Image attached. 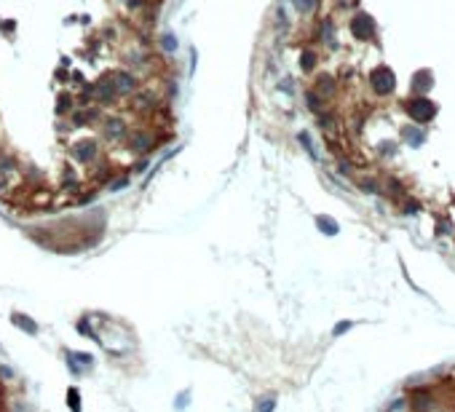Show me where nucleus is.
Instances as JSON below:
<instances>
[{
    "label": "nucleus",
    "mask_w": 455,
    "mask_h": 412,
    "mask_svg": "<svg viewBox=\"0 0 455 412\" xmlns=\"http://www.w3.org/2000/svg\"><path fill=\"white\" fill-rule=\"evenodd\" d=\"M369 83H372V91L377 94V97H388V94L396 89L394 70H391V67H377V70L372 72V78H369Z\"/></svg>",
    "instance_id": "2"
},
{
    "label": "nucleus",
    "mask_w": 455,
    "mask_h": 412,
    "mask_svg": "<svg viewBox=\"0 0 455 412\" xmlns=\"http://www.w3.org/2000/svg\"><path fill=\"white\" fill-rule=\"evenodd\" d=\"M14 324H19V326H24L30 335H37V324L32 321V318H27V316H22V313H14Z\"/></svg>",
    "instance_id": "12"
},
{
    "label": "nucleus",
    "mask_w": 455,
    "mask_h": 412,
    "mask_svg": "<svg viewBox=\"0 0 455 412\" xmlns=\"http://www.w3.org/2000/svg\"><path fill=\"white\" fill-rule=\"evenodd\" d=\"M346 329H351V321H340V324L335 326V329H332V335H343Z\"/></svg>",
    "instance_id": "23"
},
{
    "label": "nucleus",
    "mask_w": 455,
    "mask_h": 412,
    "mask_svg": "<svg viewBox=\"0 0 455 412\" xmlns=\"http://www.w3.org/2000/svg\"><path fill=\"white\" fill-rule=\"evenodd\" d=\"M351 32H354V37H359V40H369V37L375 35V19L364 11L356 14L351 19Z\"/></svg>",
    "instance_id": "3"
},
{
    "label": "nucleus",
    "mask_w": 455,
    "mask_h": 412,
    "mask_svg": "<svg viewBox=\"0 0 455 412\" xmlns=\"http://www.w3.org/2000/svg\"><path fill=\"white\" fill-rule=\"evenodd\" d=\"M306 105H308L311 110H321V97H319L316 91H308V94H306Z\"/></svg>",
    "instance_id": "16"
},
{
    "label": "nucleus",
    "mask_w": 455,
    "mask_h": 412,
    "mask_svg": "<svg viewBox=\"0 0 455 412\" xmlns=\"http://www.w3.org/2000/svg\"><path fill=\"white\" fill-rule=\"evenodd\" d=\"M67 401H70V409H72V412H81V399H78V391H75V388L67 391Z\"/></svg>",
    "instance_id": "17"
},
{
    "label": "nucleus",
    "mask_w": 455,
    "mask_h": 412,
    "mask_svg": "<svg viewBox=\"0 0 455 412\" xmlns=\"http://www.w3.org/2000/svg\"><path fill=\"white\" fill-rule=\"evenodd\" d=\"M72 107V97L70 94H62L59 97V105H56V112H64V110H70Z\"/></svg>",
    "instance_id": "20"
},
{
    "label": "nucleus",
    "mask_w": 455,
    "mask_h": 412,
    "mask_svg": "<svg viewBox=\"0 0 455 412\" xmlns=\"http://www.w3.org/2000/svg\"><path fill=\"white\" fill-rule=\"evenodd\" d=\"M297 139H300V145L308 150V155H311V158H319V155H316V150H314V142H311V137L306 134V131H300V134H297Z\"/></svg>",
    "instance_id": "15"
},
{
    "label": "nucleus",
    "mask_w": 455,
    "mask_h": 412,
    "mask_svg": "<svg viewBox=\"0 0 455 412\" xmlns=\"http://www.w3.org/2000/svg\"><path fill=\"white\" fill-rule=\"evenodd\" d=\"M102 131H105L107 139H123L129 134V126H126V120H123V118H105Z\"/></svg>",
    "instance_id": "8"
},
{
    "label": "nucleus",
    "mask_w": 455,
    "mask_h": 412,
    "mask_svg": "<svg viewBox=\"0 0 455 412\" xmlns=\"http://www.w3.org/2000/svg\"><path fill=\"white\" fill-rule=\"evenodd\" d=\"M112 86H116L118 97H123V94H131V91L137 89V78H134V72H129V70L116 72V75H112Z\"/></svg>",
    "instance_id": "7"
},
{
    "label": "nucleus",
    "mask_w": 455,
    "mask_h": 412,
    "mask_svg": "<svg viewBox=\"0 0 455 412\" xmlns=\"http://www.w3.org/2000/svg\"><path fill=\"white\" fill-rule=\"evenodd\" d=\"M273 407H276V399L268 396V399L257 401V409H254V412H273Z\"/></svg>",
    "instance_id": "18"
},
{
    "label": "nucleus",
    "mask_w": 455,
    "mask_h": 412,
    "mask_svg": "<svg viewBox=\"0 0 455 412\" xmlns=\"http://www.w3.org/2000/svg\"><path fill=\"white\" fill-rule=\"evenodd\" d=\"M412 86H415V91H429L431 86H434V78H431V72L429 70H423V72H418L415 75V80H412Z\"/></svg>",
    "instance_id": "9"
},
{
    "label": "nucleus",
    "mask_w": 455,
    "mask_h": 412,
    "mask_svg": "<svg viewBox=\"0 0 455 412\" xmlns=\"http://www.w3.org/2000/svg\"><path fill=\"white\" fill-rule=\"evenodd\" d=\"M300 67L306 70V72H311L316 67V54L314 51H302V56H300Z\"/></svg>",
    "instance_id": "13"
},
{
    "label": "nucleus",
    "mask_w": 455,
    "mask_h": 412,
    "mask_svg": "<svg viewBox=\"0 0 455 412\" xmlns=\"http://www.w3.org/2000/svg\"><path fill=\"white\" fill-rule=\"evenodd\" d=\"M402 137H404L410 145H415V147L423 145V139H426V134H423L421 129H415V126H404V129H402Z\"/></svg>",
    "instance_id": "10"
},
{
    "label": "nucleus",
    "mask_w": 455,
    "mask_h": 412,
    "mask_svg": "<svg viewBox=\"0 0 455 412\" xmlns=\"http://www.w3.org/2000/svg\"><path fill=\"white\" fill-rule=\"evenodd\" d=\"M126 185H129V177H118V180L107 182V187H110V190H121V187H126Z\"/></svg>",
    "instance_id": "21"
},
{
    "label": "nucleus",
    "mask_w": 455,
    "mask_h": 412,
    "mask_svg": "<svg viewBox=\"0 0 455 412\" xmlns=\"http://www.w3.org/2000/svg\"><path fill=\"white\" fill-rule=\"evenodd\" d=\"M126 142H129V150L131 153H137V155H142V153H150L153 150V134L150 131H134V134H126Z\"/></svg>",
    "instance_id": "6"
},
{
    "label": "nucleus",
    "mask_w": 455,
    "mask_h": 412,
    "mask_svg": "<svg viewBox=\"0 0 455 412\" xmlns=\"http://www.w3.org/2000/svg\"><path fill=\"white\" fill-rule=\"evenodd\" d=\"M319 91L321 94H332L335 91V80L329 78V75H321V78H319Z\"/></svg>",
    "instance_id": "14"
},
{
    "label": "nucleus",
    "mask_w": 455,
    "mask_h": 412,
    "mask_svg": "<svg viewBox=\"0 0 455 412\" xmlns=\"http://www.w3.org/2000/svg\"><path fill=\"white\" fill-rule=\"evenodd\" d=\"M97 155H99L97 139H78V142L72 145V158L78 163H91Z\"/></svg>",
    "instance_id": "4"
},
{
    "label": "nucleus",
    "mask_w": 455,
    "mask_h": 412,
    "mask_svg": "<svg viewBox=\"0 0 455 412\" xmlns=\"http://www.w3.org/2000/svg\"><path fill=\"white\" fill-rule=\"evenodd\" d=\"M314 6H316V0H295V8L300 14H308V11H314Z\"/></svg>",
    "instance_id": "19"
},
{
    "label": "nucleus",
    "mask_w": 455,
    "mask_h": 412,
    "mask_svg": "<svg viewBox=\"0 0 455 412\" xmlns=\"http://www.w3.org/2000/svg\"><path fill=\"white\" fill-rule=\"evenodd\" d=\"M91 94H94V102H99V105H112V102L118 99V91H116V86H112L110 75H105V78L91 89Z\"/></svg>",
    "instance_id": "5"
},
{
    "label": "nucleus",
    "mask_w": 455,
    "mask_h": 412,
    "mask_svg": "<svg viewBox=\"0 0 455 412\" xmlns=\"http://www.w3.org/2000/svg\"><path fill=\"white\" fill-rule=\"evenodd\" d=\"M404 107H407V115H410L418 126H421V123H429V120H434V115H437V105H434V102L426 97V94H423V97L410 99Z\"/></svg>",
    "instance_id": "1"
},
{
    "label": "nucleus",
    "mask_w": 455,
    "mask_h": 412,
    "mask_svg": "<svg viewBox=\"0 0 455 412\" xmlns=\"http://www.w3.org/2000/svg\"><path fill=\"white\" fill-rule=\"evenodd\" d=\"M145 169H147V158H139L137 166H134V172H145Z\"/></svg>",
    "instance_id": "24"
},
{
    "label": "nucleus",
    "mask_w": 455,
    "mask_h": 412,
    "mask_svg": "<svg viewBox=\"0 0 455 412\" xmlns=\"http://www.w3.org/2000/svg\"><path fill=\"white\" fill-rule=\"evenodd\" d=\"M316 225H319L321 233H327V236H335V233H337V222L332 217H319Z\"/></svg>",
    "instance_id": "11"
},
{
    "label": "nucleus",
    "mask_w": 455,
    "mask_h": 412,
    "mask_svg": "<svg viewBox=\"0 0 455 412\" xmlns=\"http://www.w3.org/2000/svg\"><path fill=\"white\" fill-rule=\"evenodd\" d=\"M164 49H166V51H174V49H177V37H172V35L166 32V35H164Z\"/></svg>",
    "instance_id": "22"
}]
</instances>
